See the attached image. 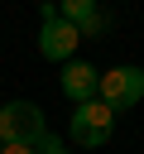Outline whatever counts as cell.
Instances as JSON below:
<instances>
[{"mask_svg": "<svg viewBox=\"0 0 144 154\" xmlns=\"http://www.w3.org/2000/svg\"><path fill=\"white\" fill-rule=\"evenodd\" d=\"M96 101H106L110 111H130V106H139V101H144V67H134V63H120V67L101 72Z\"/></svg>", "mask_w": 144, "mask_h": 154, "instance_id": "1", "label": "cell"}, {"mask_svg": "<svg viewBox=\"0 0 144 154\" xmlns=\"http://www.w3.org/2000/svg\"><path fill=\"white\" fill-rule=\"evenodd\" d=\"M48 135V120L34 101H5L0 106V140L5 144H38Z\"/></svg>", "mask_w": 144, "mask_h": 154, "instance_id": "2", "label": "cell"}, {"mask_svg": "<svg viewBox=\"0 0 144 154\" xmlns=\"http://www.w3.org/2000/svg\"><path fill=\"white\" fill-rule=\"evenodd\" d=\"M38 19H43V34H38V53L48 58V63H67L72 53H77V43H82V34L58 14V5H38Z\"/></svg>", "mask_w": 144, "mask_h": 154, "instance_id": "3", "label": "cell"}, {"mask_svg": "<svg viewBox=\"0 0 144 154\" xmlns=\"http://www.w3.org/2000/svg\"><path fill=\"white\" fill-rule=\"evenodd\" d=\"M110 130H115V111H110L106 101L77 106V111H72V125H67V135H72L82 149H101V144L110 140Z\"/></svg>", "mask_w": 144, "mask_h": 154, "instance_id": "4", "label": "cell"}, {"mask_svg": "<svg viewBox=\"0 0 144 154\" xmlns=\"http://www.w3.org/2000/svg\"><path fill=\"white\" fill-rule=\"evenodd\" d=\"M96 87H101V72H96L91 63H67V67H62V96H67L72 106L96 101Z\"/></svg>", "mask_w": 144, "mask_h": 154, "instance_id": "5", "label": "cell"}, {"mask_svg": "<svg viewBox=\"0 0 144 154\" xmlns=\"http://www.w3.org/2000/svg\"><path fill=\"white\" fill-rule=\"evenodd\" d=\"M58 14H62L77 34H82V29L91 24V14H96V0H67V5H58Z\"/></svg>", "mask_w": 144, "mask_h": 154, "instance_id": "6", "label": "cell"}, {"mask_svg": "<svg viewBox=\"0 0 144 154\" xmlns=\"http://www.w3.org/2000/svg\"><path fill=\"white\" fill-rule=\"evenodd\" d=\"M106 29H110V14H106V10H96V14H91V24L82 29V38H96V34H106Z\"/></svg>", "mask_w": 144, "mask_h": 154, "instance_id": "7", "label": "cell"}, {"mask_svg": "<svg viewBox=\"0 0 144 154\" xmlns=\"http://www.w3.org/2000/svg\"><path fill=\"white\" fill-rule=\"evenodd\" d=\"M38 154H67V144H62L58 135H43V140H38Z\"/></svg>", "mask_w": 144, "mask_h": 154, "instance_id": "8", "label": "cell"}, {"mask_svg": "<svg viewBox=\"0 0 144 154\" xmlns=\"http://www.w3.org/2000/svg\"><path fill=\"white\" fill-rule=\"evenodd\" d=\"M0 154H38V144H0Z\"/></svg>", "mask_w": 144, "mask_h": 154, "instance_id": "9", "label": "cell"}]
</instances>
